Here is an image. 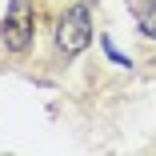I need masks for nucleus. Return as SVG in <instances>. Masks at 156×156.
Segmentation results:
<instances>
[{"mask_svg": "<svg viewBox=\"0 0 156 156\" xmlns=\"http://www.w3.org/2000/svg\"><path fill=\"white\" fill-rule=\"evenodd\" d=\"M88 40H92V20H88V12H84V8H68L64 16H60V24H56V44L64 48L68 56H76V52L88 48Z\"/></svg>", "mask_w": 156, "mask_h": 156, "instance_id": "obj_1", "label": "nucleus"}, {"mask_svg": "<svg viewBox=\"0 0 156 156\" xmlns=\"http://www.w3.org/2000/svg\"><path fill=\"white\" fill-rule=\"evenodd\" d=\"M32 4L28 0H12V8L4 16V48L8 52H28L32 44Z\"/></svg>", "mask_w": 156, "mask_h": 156, "instance_id": "obj_2", "label": "nucleus"}, {"mask_svg": "<svg viewBox=\"0 0 156 156\" xmlns=\"http://www.w3.org/2000/svg\"><path fill=\"white\" fill-rule=\"evenodd\" d=\"M140 32L156 40V4H148V8L140 12Z\"/></svg>", "mask_w": 156, "mask_h": 156, "instance_id": "obj_3", "label": "nucleus"}, {"mask_svg": "<svg viewBox=\"0 0 156 156\" xmlns=\"http://www.w3.org/2000/svg\"><path fill=\"white\" fill-rule=\"evenodd\" d=\"M104 52H108V56L116 60V64H132V60H128V56H120V52H116V44H112V40H104Z\"/></svg>", "mask_w": 156, "mask_h": 156, "instance_id": "obj_4", "label": "nucleus"}]
</instances>
